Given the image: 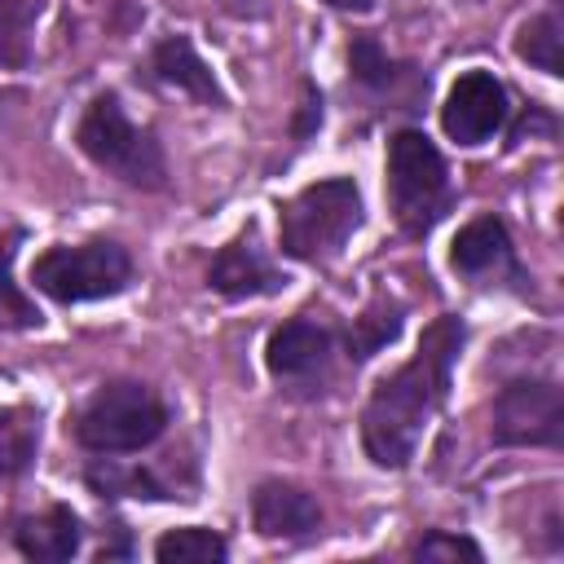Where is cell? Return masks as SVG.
<instances>
[{"label": "cell", "mask_w": 564, "mask_h": 564, "mask_svg": "<svg viewBox=\"0 0 564 564\" xmlns=\"http://www.w3.org/2000/svg\"><path fill=\"white\" fill-rule=\"evenodd\" d=\"M564 392L551 379H516L494 401V445H560Z\"/></svg>", "instance_id": "obj_7"}, {"label": "cell", "mask_w": 564, "mask_h": 564, "mask_svg": "<svg viewBox=\"0 0 564 564\" xmlns=\"http://www.w3.org/2000/svg\"><path fill=\"white\" fill-rule=\"evenodd\" d=\"M75 137H79V150H84L97 167H106L110 176H119V181H128V185H137V189H159L163 176H167L159 141L123 115V106H119L115 93H101V97L84 110Z\"/></svg>", "instance_id": "obj_4"}, {"label": "cell", "mask_w": 564, "mask_h": 564, "mask_svg": "<svg viewBox=\"0 0 564 564\" xmlns=\"http://www.w3.org/2000/svg\"><path fill=\"white\" fill-rule=\"evenodd\" d=\"M79 538H84V529H79V520H75L70 507H48V511L22 520L18 533H13L18 551H22L26 560H40V564H62V560H70V555L79 551Z\"/></svg>", "instance_id": "obj_13"}, {"label": "cell", "mask_w": 564, "mask_h": 564, "mask_svg": "<svg viewBox=\"0 0 564 564\" xmlns=\"http://www.w3.org/2000/svg\"><path fill=\"white\" fill-rule=\"evenodd\" d=\"M40 445V427L31 410H0V476H18Z\"/></svg>", "instance_id": "obj_19"}, {"label": "cell", "mask_w": 564, "mask_h": 564, "mask_svg": "<svg viewBox=\"0 0 564 564\" xmlns=\"http://www.w3.org/2000/svg\"><path fill=\"white\" fill-rule=\"evenodd\" d=\"M449 260H454V269H458L463 278H476V282H489V278H511V282H520V264H516L507 225H502L498 216H476L471 225H463L458 238H454Z\"/></svg>", "instance_id": "obj_11"}, {"label": "cell", "mask_w": 564, "mask_h": 564, "mask_svg": "<svg viewBox=\"0 0 564 564\" xmlns=\"http://www.w3.org/2000/svg\"><path fill=\"white\" fill-rule=\"evenodd\" d=\"M317 123H322V97L308 88L304 93V106H300V119H295V137H308Z\"/></svg>", "instance_id": "obj_23"}, {"label": "cell", "mask_w": 564, "mask_h": 564, "mask_svg": "<svg viewBox=\"0 0 564 564\" xmlns=\"http://www.w3.org/2000/svg\"><path fill=\"white\" fill-rule=\"evenodd\" d=\"M516 53L546 70V75H560V18L555 13H538L520 26V40H516Z\"/></svg>", "instance_id": "obj_20"}, {"label": "cell", "mask_w": 564, "mask_h": 564, "mask_svg": "<svg viewBox=\"0 0 564 564\" xmlns=\"http://www.w3.org/2000/svg\"><path fill=\"white\" fill-rule=\"evenodd\" d=\"M251 520L264 538H308L313 529H322V507L300 485L264 480L251 498Z\"/></svg>", "instance_id": "obj_12"}, {"label": "cell", "mask_w": 564, "mask_h": 564, "mask_svg": "<svg viewBox=\"0 0 564 564\" xmlns=\"http://www.w3.org/2000/svg\"><path fill=\"white\" fill-rule=\"evenodd\" d=\"M207 282L212 291H220L225 300H251V295H278L286 286V273H278L260 242H256V229H247L242 238L225 242L207 269Z\"/></svg>", "instance_id": "obj_10"}, {"label": "cell", "mask_w": 564, "mask_h": 564, "mask_svg": "<svg viewBox=\"0 0 564 564\" xmlns=\"http://www.w3.org/2000/svg\"><path fill=\"white\" fill-rule=\"evenodd\" d=\"M167 427L163 401L132 379L106 383L88 397V405L75 419V441L93 454H132L145 449Z\"/></svg>", "instance_id": "obj_5"}, {"label": "cell", "mask_w": 564, "mask_h": 564, "mask_svg": "<svg viewBox=\"0 0 564 564\" xmlns=\"http://www.w3.org/2000/svg\"><path fill=\"white\" fill-rule=\"evenodd\" d=\"M348 70L370 93H397V84L414 79L410 66H397L375 35H352V44H348Z\"/></svg>", "instance_id": "obj_15"}, {"label": "cell", "mask_w": 564, "mask_h": 564, "mask_svg": "<svg viewBox=\"0 0 564 564\" xmlns=\"http://www.w3.org/2000/svg\"><path fill=\"white\" fill-rule=\"evenodd\" d=\"M507 123V88L489 70H467L454 79L445 106H441V128L458 145H480Z\"/></svg>", "instance_id": "obj_9"}, {"label": "cell", "mask_w": 564, "mask_h": 564, "mask_svg": "<svg viewBox=\"0 0 564 564\" xmlns=\"http://www.w3.org/2000/svg\"><path fill=\"white\" fill-rule=\"evenodd\" d=\"M154 75H159L163 84H172L176 93H189L194 101H212V106L225 101V97H220V84L212 79L207 62L194 53V44H189L185 35H167V40L154 48Z\"/></svg>", "instance_id": "obj_14"}, {"label": "cell", "mask_w": 564, "mask_h": 564, "mask_svg": "<svg viewBox=\"0 0 564 564\" xmlns=\"http://www.w3.org/2000/svg\"><path fill=\"white\" fill-rule=\"evenodd\" d=\"M388 198H392V216L405 234L423 238L445 212H449V176H445V159L441 150L414 132L401 128L388 141Z\"/></svg>", "instance_id": "obj_3"}, {"label": "cell", "mask_w": 564, "mask_h": 564, "mask_svg": "<svg viewBox=\"0 0 564 564\" xmlns=\"http://www.w3.org/2000/svg\"><path fill=\"white\" fill-rule=\"evenodd\" d=\"M44 0H0V66H22L31 57V31Z\"/></svg>", "instance_id": "obj_18"}, {"label": "cell", "mask_w": 564, "mask_h": 564, "mask_svg": "<svg viewBox=\"0 0 564 564\" xmlns=\"http://www.w3.org/2000/svg\"><path fill=\"white\" fill-rule=\"evenodd\" d=\"M361 229V189L348 176L317 181L300 189L278 220V242L291 260L326 264L344 251V242Z\"/></svg>", "instance_id": "obj_2"}, {"label": "cell", "mask_w": 564, "mask_h": 564, "mask_svg": "<svg viewBox=\"0 0 564 564\" xmlns=\"http://www.w3.org/2000/svg\"><path fill=\"white\" fill-rule=\"evenodd\" d=\"M13 242H18V234H0V326L26 330V326H40V313H35V304L13 286V273H9V264H13Z\"/></svg>", "instance_id": "obj_21"}, {"label": "cell", "mask_w": 564, "mask_h": 564, "mask_svg": "<svg viewBox=\"0 0 564 564\" xmlns=\"http://www.w3.org/2000/svg\"><path fill=\"white\" fill-rule=\"evenodd\" d=\"M35 291H44L57 304H84L119 295L132 282V260L119 242L93 238L79 247H48L31 269Z\"/></svg>", "instance_id": "obj_6"}, {"label": "cell", "mask_w": 564, "mask_h": 564, "mask_svg": "<svg viewBox=\"0 0 564 564\" xmlns=\"http://www.w3.org/2000/svg\"><path fill=\"white\" fill-rule=\"evenodd\" d=\"M225 555H229V546L212 529H172L154 542L159 564H220Z\"/></svg>", "instance_id": "obj_17"}, {"label": "cell", "mask_w": 564, "mask_h": 564, "mask_svg": "<svg viewBox=\"0 0 564 564\" xmlns=\"http://www.w3.org/2000/svg\"><path fill=\"white\" fill-rule=\"evenodd\" d=\"M397 335H401V304L379 291V295L366 304V313L352 322V330H348V352H352V361H366V357H375L383 344H392Z\"/></svg>", "instance_id": "obj_16"}, {"label": "cell", "mask_w": 564, "mask_h": 564, "mask_svg": "<svg viewBox=\"0 0 564 564\" xmlns=\"http://www.w3.org/2000/svg\"><path fill=\"white\" fill-rule=\"evenodd\" d=\"M326 4H330V9H348V13H366L375 0H326Z\"/></svg>", "instance_id": "obj_24"}, {"label": "cell", "mask_w": 564, "mask_h": 564, "mask_svg": "<svg viewBox=\"0 0 564 564\" xmlns=\"http://www.w3.org/2000/svg\"><path fill=\"white\" fill-rule=\"evenodd\" d=\"M414 560L419 564H480V546L471 538H458V533H445V529H432L419 546H414Z\"/></svg>", "instance_id": "obj_22"}, {"label": "cell", "mask_w": 564, "mask_h": 564, "mask_svg": "<svg viewBox=\"0 0 564 564\" xmlns=\"http://www.w3.org/2000/svg\"><path fill=\"white\" fill-rule=\"evenodd\" d=\"M463 339L467 330L458 317H436L423 330L419 352L370 392L361 410V445L379 467H405L414 458V445L427 419L449 397V375H454Z\"/></svg>", "instance_id": "obj_1"}, {"label": "cell", "mask_w": 564, "mask_h": 564, "mask_svg": "<svg viewBox=\"0 0 564 564\" xmlns=\"http://www.w3.org/2000/svg\"><path fill=\"white\" fill-rule=\"evenodd\" d=\"M330 357H335L330 330L317 326V322H308V317L282 322V326L269 335V352H264L269 375H273L282 388L304 392V397L322 392V383H326V375H330Z\"/></svg>", "instance_id": "obj_8"}]
</instances>
